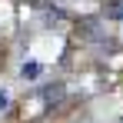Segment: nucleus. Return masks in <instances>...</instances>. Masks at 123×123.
Masks as SVG:
<instances>
[{
	"instance_id": "f257e3e1",
	"label": "nucleus",
	"mask_w": 123,
	"mask_h": 123,
	"mask_svg": "<svg viewBox=\"0 0 123 123\" xmlns=\"http://www.w3.org/2000/svg\"><path fill=\"white\" fill-rule=\"evenodd\" d=\"M40 77H43V63H40V60H23L20 80H40Z\"/></svg>"
},
{
	"instance_id": "f03ea898",
	"label": "nucleus",
	"mask_w": 123,
	"mask_h": 123,
	"mask_svg": "<svg viewBox=\"0 0 123 123\" xmlns=\"http://www.w3.org/2000/svg\"><path fill=\"white\" fill-rule=\"evenodd\" d=\"M40 93H43V103H60V100H63V86H60V83H53V86H43Z\"/></svg>"
},
{
	"instance_id": "7ed1b4c3",
	"label": "nucleus",
	"mask_w": 123,
	"mask_h": 123,
	"mask_svg": "<svg viewBox=\"0 0 123 123\" xmlns=\"http://www.w3.org/2000/svg\"><path fill=\"white\" fill-rule=\"evenodd\" d=\"M7 106H10V90H7V86H0V113H3Z\"/></svg>"
},
{
	"instance_id": "20e7f679",
	"label": "nucleus",
	"mask_w": 123,
	"mask_h": 123,
	"mask_svg": "<svg viewBox=\"0 0 123 123\" xmlns=\"http://www.w3.org/2000/svg\"><path fill=\"white\" fill-rule=\"evenodd\" d=\"M106 17H113V20H123V3H113V7H110V13H106Z\"/></svg>"
}]
</instances>
